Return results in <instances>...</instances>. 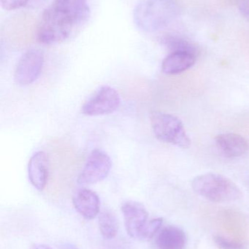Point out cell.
<instances>
[{"label": "cell", "mask_w": 249, "mask_h": 249, "mask_svg": "<svg viewBox=\"0 0 249 249\" xmlns=\"http://www.w3.org/2000/svg\"><path fill=\"white\" fill-rule=\"evenodd\" d=\"M232 1L238 6L242 16L249 20V0H232Z\"/></svg>", "instance_id": "obj_19"}, {"label": "cell", "mask_w": 249, "mask_h": 249, "mask_svg": "<svg viewBox=\"0 0 249 249\" xmlns=\"http://www.w3.org/2000/svg\"><path fill=\"white\" fill-rule=\"evenodd\" d=\"M60 249H80L77 246L71 243L65 242L59 246Z\"/></svg>", "instance_id": "obj_20"}, {"label": "cell", "mask_w": 249, "mask_h": 249, "mask_svg": "<svg viewBox=\"0 0 249 249\" xmlns=\"http://www.w3.org/2000/svg\"><path fill=\"white\" fill-rule=\"evenodd\" d=\"M44 55L39 50H29L23 54L14 73V80L19 86H29L35 83L42 72Z\"/></svg>", "instance_id": "obj_7"}, {"label": "cell", "mask_w": 249, "mask_h": 249, "mask_svg": "<svg viewBox=\"0 0 249 249\" xmlns=\"http://www.w3.org/2000/svg\"><path fill=\"white\" fill-rule=\"evenodd\" d=\"M112 168V161L108 154L99 149L91 152L80 171L77 181L80 184H93L107 178Z\"/></svg>", "instance_id": "obj_6"}, {"label": "cell", "mask_w": 249, "mask_h": 249, "mask_svg": "<svg viewBox=\"0 0 249 249\" xmlns=\"http://www.w3.org/2000/svg\"><path fill=\"white\" fill-rule=\"evenodd\" d=\"M192 187L196 194L213 203H230L242 197L241 190L232 180L213 173L197 176Z\"/></svg>", "instance_id": "obj_3"}, {"label": "cell", "mask_w": 249, "mask_h": 249, "mask_svg": "<svg viewBox=\"0 0 249 249\" xmlns=\"http://www.w3.org/2000/svg\"><path fill=\"white\" fill-rule=\"evenodd\" d=\"M33 249H54L51 248L49 246L45 245V244H35L34 246Z\"/></svg>", "instance_id": "obj_21"}, {"label": "cell", "mask_w": 249, "mask_h": 249, "mask_svg": "<svg viewBox=\"0 0 249 249\" xmlns=\"http://www.w3.org/2000/svg\"><path fill=\"white\" fill-rule=\"evenodd\" d=\"M213 241L219 249H246L247 245L239 240L231 238L224 235H216L213 237Z\"/></svg>", "instance_id": "obj_16"}, {"label": "cell", "mask_w": 249, "mask_h": 249, "mask_svg": "<svg viewBox=\"0 0 249 249\" xmlns=\"http://www.w3.org/2000/svg\"><path fill=\"white\" fill-rule=\"evenodd\" d=\"M49 177V160L43 151L33 154L28 163V177L34 187L42 191L46 187Z\"/></svg>", "instance_id": "obj_9"}, {"label": "cell", "mask_w": 249, "mask_h": 249, "mask_svg": "<svg viewBox=\"0 0 249 249\" xmlns=\"http://www.w3.org/2000/svg\"><path fill=\"white\" fill-rule=\"evenodd\" d=\"M33 0H0L1 7L5 10H14L27 5Z\"/></svg>", "instance_id": "obj_18"}, {"label": "cell", "mask_w": 249, "mask_h": 249, "mask_svg": "<svg viewBox=\"0 0 249 249\" xmlns=\"http://www.w3.org/2000/svg\"><path fill=\"white\" fill-rule=\"evenodd\" d=\"M120 104L118 91L111 86H103L83 105L81 112L87 116L109 115L118 109Z\"/></svg>", "instance_id": "obj_5"}, {"label": "cell", "mask_w": 249, "mask_h": 249, "mask_svg": "<svg viewBox=\"0 0 249 249\" xmlns=\"http://www.w3.org/2000/svg\"><path fill=\"white\" fill-rule=\"evenodd\" d=\"M99 228L101 235L105 239L111 240L116 236L118 222L114 212L105 209L99 213Z\"/></svg>", "instance_id": "obj_15"}, {"label": "cell", "mask_w": 249, "mask_h": 249, "mask_svg": "<svg viewBox=\"0 0 249 249\" xmlns=\"http://www.w3.org/2000/svg\"><path fill=\"white\" fill-rule=\"evenodd\" d=\"M179 13L175 0H143L134 10L136 26L146 32L162 30L171 24Z\"/></svg>", "instance_id": "obj_2"}, {"label": "cell", "mask_w": 249, "mask_h": 249, "mask_svg": "<svg viewBox=\"0 0 249 249\" xmlns=\"http://www.w3.org/2000/svg\"><path fill=\"white\" fill-rule=\"evenodd\" d=\"M162 224H163L162 218H156V219L149 220L146 228L142 232L140 241H146L152 239L160 231Z\"/></svg>", "instance_id": "obj_17"}, {"label": "cell", "mask_w": 249, "mask_h": 249, "mask_svg": "<svg viewBox=\"0 0 249 249\" xmlns=\"http://www.w3.org/2000/svg\"><path fill=\"white\" fill-rule=\"evenodd\" d=\"M90 13L87 0H54L42 13L37 39L44 45L64 42L75 28L89 20Z\"/></svg>", "instance_id": "obj_1"}, {"label": "cell", "mask_w": 249, "mask_h": 249, "mask_svg": "<svg viewBox=\"0 0 249 249\" xmlns=\"http://www.w3.org/2000/svg\"><path fill=\"white\" fill-rule=\"evenodd\" d=\"M197 55L190 53L173 52L162 63V71L167 74H177L190 70L194 65Z\"/></svg>", "instance_id": "obj_13"}, {"label": "cell", "mask_w": 249, "mask_h": 249, "mask_svg": "<svg viewBox=\"0 0 249 249\" xmlns=\"http://www.w3.org/2000/svg\"><path fill=\"white\" fill-rule=\"evenodd\" d=\"M162 43L171 52H185L197 55L198 47L189 39L175 35H168L161 39Z\"/></svg>", "instance_id": "obj_14"}, {"label": "cell", "mask_w": 249, "mask_h": 249, "mask_svg": "<svg viewBox=\"0 0 249 249\" xmlns=\"http://www.w3.org/2000/svg\"><path fill=\"white\" fill-rule=\"evenodd\" d=\"M155 243L158 249H185L187 236L181 228L167 226L159 231Z\"/></svg>", "instance_id": "obj_12"}, {"label": "cell", "mask_w": 249, "mask_h": 249, "mask_svg": "<svg viewBox=\"0 0 249 249\" xmlns=\"http://www.w3.org/2000/svg\"><path fill=\"white\" fill-rule=\"evenodd\" d=\"M76 210L87 220L95 219L99 212L100 200L95 192L83 188L77 190L73 197Z\"/></svg>", "instance_id": "obj_10"}, {"label": "cell", "mask_w": 249, "mask_h": 249, "mask_svg": "<svg viewBox=\"0 0 249 249\" xmlns=\"http://www.w3.org/2000/svg\"><path fill=\"white\" fill-rule=\"evenodd\" d=\"M126 231L132 238L140 239L142 232L149 222V213L142 203L127 200L121 206Z\"/></svg>", "instance_id": "obj_8"}, {"label": "cell", "mask_w": 249, "mask_h": 249, "mask_svg": "<svg viewBox=\"0 0 249 249\" xmlns=\"http://www.w3.org/2000/svg\"><path fill=\"white\" fill-rule=\"evenodd\" d=\"M151 124L155 137L165 143L178 147H190L191 140L181 120L171 114L154 112L151 116Z\"/></svg>", "instance_id": "obj_4"}, {"label": "cell", "mask_w": 249, "mask_h": 249, "mask_svg": "<svg viewBox=\"0 0 249 249\" xmlns=\"http://www.w3.org/2000/svg\"><path fill=\"white\" fill-rule=\"evenodd\" d=\"M216 146L228 158H239L249 149L248 141L237 133H222L215 138Z\"/></svg>", "instance_id": "obj_11"}]
</instances>
